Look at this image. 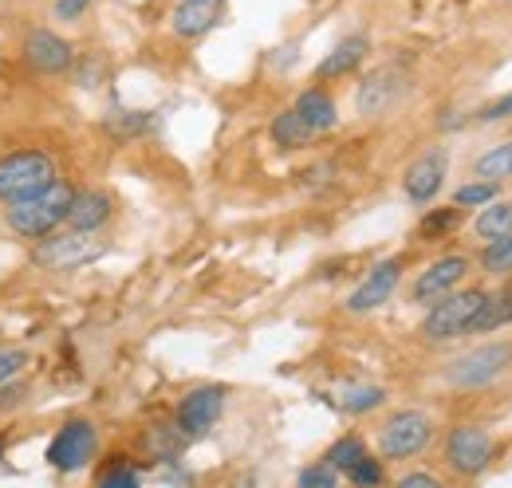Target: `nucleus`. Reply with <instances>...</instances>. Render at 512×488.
<instances>
[{
    "label": "nucleus",
    "mask_w": 512,
    "mask_h": 488,
    "mask_svg": "<svg viewBox=\"0 0 512 488\" xmlns=\"http://www.w3.org/2000/svg\"><path fill=\"white\" fill-rule=\"evenodd\" d=\"M71 201H75V189L56 178L44 193L8 205V229L28 237V241H40V237H48L64 225L67 213H71Z\"/></svg>",
    "instance_id": "nucleus-1"
},
{
    "label": "nucleus",
    "mask_w": 512,
    "mask_h": 488,
    "mask_svg": "<svg viewBox=\"0 0 512 488\" xmlns=\"http://www.w3.org/2000/svg\"><path fill=\"white\" fill-rule=\"evenodd\" d=\"M489 300L485 288H465V292H446L442 300L430 304V315L422 323V335L430 343H449L473 331V319L481 315V307Z\"/></svg>",
    "instance_id": "nucleus-2"
},
{
    "label": "nucleus",
    "mask_w": 512,
    "mask_h": 488,
    "mask_svg": "<svg viewBox=\"0 0 512 488\" xmlns=\"http://www.w3.org/2000/svg\"><path fill=\"white\" fill-rule=\"evenodd\" d=\"M56 182V162L44 150H16L0 158V201H24Z\"/></svg>",
    "instance_id": "nucleus-3"
},
{
    "label": "nucleus",
    "mask_w": 512,
    "mask_h": 488,
    "mask_svg": "<svg viewBox=\"0 0 512 488\" xmlns=\"http://www.w3.org/2000/svg\"><path fill=\"white\" fill-rule=\"evenodd\" d=\"M103 252H107V241H99L95 233L71 229V233H48L44 241L36 244L32 264L44 268V272H75V268L95 264Z\"/></svg>",
    "instance_id": "nucleus-4"
},
{
    "label": "nucleus",
    "mask_w": 512,
    "mask_h": 488,
    "mask_svg": "<svg viewBox=\"0 0 512 488\" xmlns=\"http://www.w3.org/2000/svg\"><path fill=\"white\" fill-rule=\"evenodd\" d=\"M512 366V343H485V347H477V351H465L461 359H453L446 366V378L449 386H457V390H481V386H489V382H497L501 374H509Z\"/></svg>",
    "instance_id": "nucleus-5"
},
{
    "label": "nucleus",
    "mask_w": 512,
    "mask_h": 488,
    "mask_svg": "<svg viewBox=\"0 0 512 488\" xmlns=\"http://www.w3.org/2000/svg\"><path fill=\"white\" fill-rule=\"evenodd\" d=\"M434 441V422L422 410H398L379 429V453L386 461H410Z\"/></svg>",
    "instance_id": "nucleus-6"
},
{
    "label": "nucleus",
    "mask_w": 512,
    "mask_h": 488,
    "mask_svg": "<svg viewBox=\"0 0 512 488\" xmlns=\"http://www.w3.org/2000/svg\"><path fill=\"white\" fill-rule=\"evenodd\" d=\"M406 95H410V75H406L402 67L386 63V67H375V71L359 83V91H355V111H359L363 119H383L386 111H394Z\"/></svg>",
    "instance_id": "nucleus-7"
},
{
    "label": "nucleus",
    "mask_w": 512,
    "mask_h": 488,
    "mask_svg": "<svg viewBox=\"0 0 512 488\" xmlns=\"http://www.w3.org/2000/svg\"><path fill=\"white\" fill-rule=\"evenodd\" d=\"M446 465L457 477H481L493 465V437L481 426H453L446 437Z\"/></svg>",
    "instance_id": "nucleus-8"
},
{
    "label": "nucleus",
    "mask_w": 512,
    "mask_h": 488,
    "mask_svg": "<svg viewBox=\"0 0 512 488\" xmlns=\"http://www.w3.org/2000/svg\"><path fill=\"white\" fill-rule=\"evenodd\" d=\"M95 449H99V429L91 422H83V418H71V422L60 426V433L48 445V465L56 473H75V469L91 465Z\"/></svg>",
    "instance_id": "nucleus-9"
},
{
    "label": "nucleus",
    "mask_w": 512,
    "mask_h": 488,
    "mask_svg": "<svg viewBox=\"0 0 512 488\" xmlns=\"http://www.w3.org/2000/svg\"><path fill=\"white\" fill-rule=\"evenodd\" d=\"M24 63L36 71V75H64L71 71V63H75V48L67 44L60 32H52V28H32L28 36H24Z\"/></svg>",
    "instance_id": "nucleus-10"
},
{
    "label": "nucleus",
    "mask_w": 512,
    "mask_h": 488,
    "mask_svg": "<svg viewBox=\"0 0 512 488\" xmlns=\"http://www.w3.org/2000/svg\"><path fill=\"white\" fill-rule=\"evenodd\" d=\"M398 280H402V260H398V256L379 260V264L367 272V280H363V284H359V288L347 296V311H355V315L379 311L383 304H390V296H394Z\"/></svg>",
    "instance_id": "nucleus-11"
},
{
    "label": "nucleus",
    "mask_w": 512,
    "mask_h": 488,
    "mask_svg": "<svg viewBox=\"0 0 512 488\" xmlns=\"http://www.w3.org/2000/svg\"><path fill=\"white\" fill-rule=\"evenodd\" d=\"M221 410H225V390L221 386H197L178 406V426L186 437H201L221 422Z\"/></svg>",
    "instance_id": "nucleus-12"
},
{
    "label": "nucleus",
    "mask_w": 512,
    "mask_h": 488,
    "mask_svg": "<svg viewBox=\"0 0 512 488\" xmlns=\"http://www.w3.org/2000/svg\"><path fill=\"white\" fill-rule=\"evenodd\" d=\"M446 150H430V154H422V158H414L410 166H406V174H402V189H406V197L414 201V205H426V201H434L438 193H442V185H446Z\"/></svg>",
    "instance_id": "nucleus-13"
},
{
    "label": "nucleus",
    "mask_w": 512,
    "mask_h": 488,
    "mask_svg": "<svg viewBox=\"0 0 512 488\" xmlns=\"http://www.w3.org/2000/svg\"><path fill=\"white\" fill-rule=\"evenodd\" d=\"M465 272H469V256H442V260H434L426 272H418V280H414V288H410L414 304H434V300H442L446 292H453V288L465 280Z\"/></svg>",
    "instance_id": "nucleus-14"
},
{
    "label": "nucleus",
    "mask_w": 512,
    "mask_h": 488,
    "mask_svg": "<svg viewBox=\"0 0 512 488\" xmlns=\"http://www.w3.org/2000/svg\"><path fill=\"white\" fill-rule=\"evenodd\" d=\"M221 20H225V0H182L170 16V28L182 40H197V36L213 32Z\"/></svg>",
    "instance_id": "nucleus-15"
},
{
    "label": "nucleus",
    "mask_w": 512,
    "mask_h": 488,
    "mask_svg": "<svg viewBox=\"0 0 512 488\" xmlns=\"http://www.w3.org/2000/svg\"><path fill=\"white\" fill-rule=\"evenodd\" d=\"M115 213V201L103 193V189H83L75 193L71 201V213H67V225L71 229H83V233H99Z\"/></svg>",
    "instance_id": "nucleus-16"
},
{
    "label": "nucleus",
    "mask_w": 512,
    "mask_h": 488,
    "mask_svg": "<svg viewBox=\"0 0 512 488\" xmlns=\"http://www.w3.org/2000/svg\"><path fill=\"white\" fill-rule=\"evenodd\" d=\"M367 52H371V40L367 36H347V40L335 44V52H327V60L316 67V75L320 79L351 75V71H359V63L367 60Z\"/></svg>",
    "instance_id": "nucleus-17"
},
{
    "label": "nucleus",
    "mask_w": 512,
    "mask_h": 488,
    "mask_svg": "<svg viewBox=\"0 0 512 488\" xmlns=\"http://www.w3.org/2000/svg\"><path fill=\"white\" fill-rule=\"evenodd\" d=\"M331 402L343 410V414H371L386 402V390L375 382H347L331 394Z\"/></svg>",
    "instance_id": "nucleus-18"
},
{
    "label": "nucleus",
    "mask_w": 512,
    "mask_h": 488,
    "mask_svg": "<svg viewBox=\"0 0 512 488\" xmlns=\"http://www.w3.org/2000/svg\"><path fill=\"white\" fill-rule=\"evenodd\" d=\"M316 138V130L304 122V115L296 111V107H288V111H280L276 119H272V142L280 146V150H300V146H308Z\"/></svg>",
    "instance_id": "nucleus-19"
},
{
    "label": "nucleus",
    "mask_w": 512,
    "mask_h": 488,
    "mask_svg": "<svg viewBox=\"0 0 512 488\" xmlns=\"http://www.w3.org/2000/svg\"><path fill=\"white\" fill-rule=\"evenodd\" d=\"M296 111L304 115V122L323 134V130H331L335 122H339V111H335V99L323 91V87H312V91H304L300 99H296Z\"/></svg>",
    "instance_id": "nucleus-20"
},
{
    "label": "nucleus",
    "mask_w": 512,
    "mask_h": 488,
    "mask_svg": "<svg viewBox=\"0 0 512 488\" xmlns=\"http://www.w3.org/2000/svg\"><path fill=\"white\" fill-rule=\"evenodd\" d=\"M186 433L182 426H154L146 429V437H142V445H146V453L158 461V465H170V461H178L182 457V449H186Z\"/></svg>",
    "instance_id": "nucleus-21"
},
{
    "label": "nucleus",
    "mask_w": 512,
    "mask_h": 488,
    "mask_svg": "<svg viewBox=\"0 0 512 488\" xmlns=\"http://www.w3.org/2000/svg\"><path fill=\"white\" fill-rule=\"evenodd\" d=\"M473 233L481 241H493V237L512 233V201H489V205H481V213L473 221Z\"/></svg>",
    "instance_id": "nucleus-22"
},
{
    "label": "nucleus",
    "mask_w": 512,
    "mask_h": 488,
    "mask_svg": "<svg viewBox=\"0 0 512 488\" xmlns=\"http://www.w3.org/2000/svg\"><path fill=\"white\" fill-rule=\"evenodd\" d=\"M473 174L485 178V182H509L512 178V138L501 146H489L477 162H473Z\"/></svg>",
    "instance_id": "nucleus-23"
},
{
    "label": "nucleus",
    "mask_w": 512,
    "mask_h": 488,
    "mask_svg": "<svg viewBox=\"0 0 512 488\" xmlns=\"http://www.w3.org/2000/svg\"><path fill=\"white\" fill-rule=\"evenodd\" d=\"M505 323H512V288H505V292H497V296L485 300L481 315L473 319V331H501Z\"/></svg>",
    "instance_id": "nucleus-24"
},
{
    "label": "nucleus",
    "mask_w": 512,
    "mask_h": 488,
    "mask_svg": "<svg viewBox=\"0 0 512 488\" xmlns=\"http://www.w3.org/2000/svg\"><path fill=\"white\" fill-rule=\"evenodd\" d=\"M363 457H367V445H363L359 437H339V441L327 449V461H331V465H335L343 477H347V473H351V469H355Z\"/></svg>",
    "instance_id": "nucleus-25"
},
{
    "label": "nucleus",
    "mask_w": 512,
    "mask_h": 488,
    "mask_svg": "<svg viewBox=\"0 0 512 488\" xmlns=\"http://www.w3.org/2000/svg\"><path fill=\"white\" fill-rule=\"evenodd\" d=\"M481 264H485V272H493V276H509L512 272V233L493 237V241L485 244Z\"/></svg>",
    "instance_id": "nucleus-26"
},
{
    "label": "nucleus",
    "mask_w": 512,
    "mask_h": 488,
    "mask_svg": "<svg viewBox=\"0 0 512 488\" xmlns=\"http://www.w3.org/2000/svg\"><path fill=\"white\" fill-rule=\"evenodd\" d=\"M497 185H501V182H485V178L461 185V189L453 193V205H457V209H477V205H489V201H497Z\"/></svg>",
    "instance_id": "nucleus-27"
},
{
    "label": "nucleus",
    "mask_w": 512,
    "mask_h": 488,
    "mask_svg": "<svg viewBox=\"0 0 512 488\" xmlns=\"http://www.w3.org/2000/svg\"><path fill=\"white\" fill-rule=\"evenodd\" d=\"M99 485L103 488H138L142 485V473L130 465L127 457H115V465L99 473Z\"/></svg>",
    "instance_id": "nucleus-28"
},
{
    "label": "nucleus",
    "mask_w": 512,
    "mask_h": 488,
    "mask_svg": "<svg viewBox=\"0 0 512 488\" xmlns=\"http://www.w3.org/2000/svg\"><path fill=\"white\" fill-rule=\"evenodd\" d=\"M146 126H150V115H146V111H115V115L107 119V130L119 134V138H134V134H142Z\"/></svg>",
    "instance_id": "nucleus-29"
},
{
    "label": "nucleus",
    "mask_w": 512,
    "mask_h": 488,
    "mask_svg": "<svg viewBox=\"0 0 512 488\" xmlns=\"http://www.w3.org/2000/svg\"><path fill=\"white\" fill-rule=\"evenodd\" d=\"M383 477H386L383 461H375V457H363V461L347 473V481H351V485H383Z\"/></svg>",
    "instance_id": "nucleus-30"
},
{
    "label": "nucleus",
    "mask_w": 512,
    "mask_h": 488,
    "mask_svg": "<svg viewBox=\"0 0 512 488\" xmlns=\"http://www.w3.org/2000/svg\"><path fill=\"white\" fill-rule=\"evenodd\" d=\"M339 477H343V473H339V469H335V465H331V461L323 457L320 465H312V469H304V473H300V485L331 488V485H339Z\"/></svg>",
    "instance_id": "nucleus-31"
},
{
    "label": "nucleus",
    "mask_w": 512,
    "mask_h": 488,
    "mask_svg": "<svg viewBox=\"0 0 512 488\" xmlns=\"http://www.w3.org/2000/svg\"><path fill=\"white\" fill-rule=\"evenodd\" d=\"M24 366H28V355H24V351H0V386H8Z\"/></svg>",
    "instance_id": "nucleus-32"
},
{
    "label": "nucleus",
    "mask_w": 512,
    "mask_h": 488,
    "mask_svg": "<svg viewBox=\"0 0 512 488\" xmlns=\"http://www.w3.org/2000/svg\"><path fill=\"white\" fill-rule=\"evenodd\" d=\"M457 225V209H442V213H430L426 221H422V233L426 237H438V233H446Z\"/></svg>",
    "instance_id": "nucleus-33"
},
{
    "label": "nucleus",
    "mask_w": 512,
    "mask_h": 488,
    "mask_svg": "<svg viewBox=\"0 0 512 488\" xmlns=\"http://www.w3.org/2000/svg\"><path fill=\"white\" fill-rule=\"evenodd\" d=\"M398 488H442V477L438 473H406V477H398Z\"/></svg>",
    "instance_id": "nucleus-34"
},
{
    "label": "nucleus",
    "mask_w": 512,
    "mask_h": 488,
    "mask_svg": "<svg viewBox=\"0 0 512 488\" xmlns=\"http://www.w3.org/2000/svg\"><path fill=\"white\" fill-rule=\"evenodd\" d=\"M95 0H56V16L60 20H79Z\"/></svg>",
    "instance_id": "nucleus-35"
},
{
    "label": "nucleus",
    "mask_w": 512,
    "mask_h": 488,
    "mask_svg": "<svg viewBox=\"0 0 512 488\" xmlns=\"http://www.w3.org/2000/svg\"><path fill=\"white\" fill-rule=\"evenodd\" d=\"M481 119L485 122H501V119H512V91L505 99H497V103H489L485 111H481Z\"/></svg>",
    "instance_id": "nucleus-36"
},
{
    "label": "nucleus",
    "mask_w": 512,
    "mask_h": 488,
    "mask_svg": "<svg viewBox=\"0 0 512 488\" xmlns=\"http://www.w3.org/2000/svg\"><path fill=\"white\" fill-rule=\"evenodd\" d=\"M174 465H178V461H170V469H162L154 481H158V485H193L190 473H182V469H174Z\"/></svg>",
    "instance_id": "nucleus-37"
},
{
    "label": "nucleus",
    "mask_w": 512,
    "mask_h": 488,
    "mask_svg": "<svg viewBox=\"0 0 512 488\" xmlns=\"http://www.w3.org/2000/svg\"><path fill=\"white\" fill-rule=\"evenodd\" d=\"M20 394H24L20 386H16V390H0V410H8V406H16V402H20Z\"/></svg>",
    "instance_id": "nucleus-38"
},
{
    "label": "nucleus",
    "mask_w": 512,
    "mask_h": 488,
    "mask_svg": "<svg viewBox=\"0 0 512 488\" xmlns=\"http://www.w3.org/2000/svg\"><path fill=\"white\" fill-rule=\"evenodd\" d=\"M0 461H4V441H0Z\"/></svg>",
    "instance_id": "nucleus-39"
}]
</instances>
